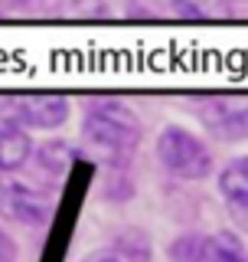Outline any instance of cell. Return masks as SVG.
Instances as JSON below:
<instances>
[{
    "mask_svg": "<svg viewBox=\"0 0 248 262\" xmlns=\"http://www.w3.org/2000/svg\"><path fill=\"white\" fill-rule=\"evenodd\" d=\"M82 138L95 154H102V161L111 170H124L134 158L144 138V125H140L137 112H131L124 102H92L82 118Z\"/></svg>",
    "mask_w": 248,
    "mask_h": 262,
    "instance_id": "cell-1",
    "label": "cell"
},
{
    "mask_svg": "<svg viewBox=\"0 0 248 262\" xmlns=\"http://www.w3.org/2000/svg\"><path fill=\"white\" fill-rule=\"evenodd\" d=\"M157 161L167 174L180 180H206L216 167L209 144L196 131L180 125H167L157 135Z\"/></svg>",
    "mask_w": 248,
    "mask_h": 262,
    "instance_id": "cell-2",
    "label": "cell"
},
{
    "mask_svg": "<svg viewBox=\"0 0 248 262\" xmlns=\"http://www.w3.org/2000/svg\"><path fill=\"white\" fill-rule=\"evenodd\" d=\"M0 115L16 128H62L72 115V102L59 92H16L0 102Z\"/></svg>",
    "mask_w": 248,
    "mask_h": 262,
    "instance_id": "cell-3",
    "label": "cell"
},
{
    "mask_svg": "<svg viewBox=\"0 0 248 262\" xmlns=\"http://www.w3.org/2000/svg\"><path fill=\"white\" fill-rule=\"evenodd\" d=\"M170 262H248L242 236L232 229L219 233H180L167 246Z\"/></svg>",
    "mask_w": 248,
    "mask_h": 262,
    "instance_id": "cell-4",
    "label": "cell"
},
{
    "mask_svg": "<svg viewBox=\"0 0 248 262\" xmlns=\"http://www.w3.org/2000/svg\"><path fill=\"white\" fill-rule=\"evenodd\" d=\"M196 118L216 141L235 144L248 138V95H203L196 102Z\"/></svg>",
    "mask_w": 248,
    "mask_h": 262,
    "instance_id": "cell-5",
    "label": "cell"
},
{
    "mask_svg": "<svg viewBox=\"0 0 248 262\" xmlns=\"http://www.w3.org/2000/svg\"><path fill=\"white\" fill-rule=\"evenodd\" d=\"M0 216L10 220V223L39 229L53 216V200H49L46 190H39L33 184H23L13 174L0 177Z\"/></svg>",
    "mask_w": 248,
    "mask_h": 262,
    "instance_id": "cell-6",
    "label": "cell"
},
{
    "mask_svg": "<svg viewBox=\"0 0 248 262\" xmlns=\"http://www.w3.org/2000/svg\"><path fill=\"white\" fill-rule=\"evenodd\" d=\"M33 151H36V147H33L30 131L0 121V177H10L20 167H27Z\"/></svg>",
    "mask_w": 248,
    "mask_h": 262,
    "instance_id": "cell-7",
    "label": "cell"
},
{
    "mask_svg": "<svg viewBox=\"0 0 248 262\" xmlns=\"http://www.w3.org/2000/svg\"><path fill=\"white\" fill-rule=\"evenodd\" d=\"M219 193L229 207H242L248 203V154L245 158L229 161L219 170Z\"/></svg>",
    "mask_w": 248,
    "mask_h": 262,
    "instance_id": "cell-8",
    "label": "cell"
},
{
    "mask_svg": "<svg viewBox=\"0 0 248 262\" xmlns=\"http://www.w3.org/2000/svg\"><path fill=\"white\" fill-rule=\"evenodd\" d=\"M72 158H76V151H72V144H65V141H46V144H39L36 151H33V161H36L49 177H62L65 170H69Z\"/></svg>",
    "mask_w": 248,
    "mask_h": 262,
    "instance_id": "cell-9",
    "label": "cell"
},
{
    "mask_svg": "<svg viewBox=\"0 0 248 262\" xmlns=\"http://www.w3.org/2000/svg\"><path fill=\"white\" fill-rule=\"evenodd\" d=\"M111 249L121 262H151V239H147V233H140V229L121 233Z\"/></svg>",
    "mask_w": 248,
    "mask_h": 262,
    "instance_id": "cell-10",
    "label": "cell"
},
{
    "mask_svg": "<svg viewBox=\"0 0 248 262\" xmlns=\"http://www.w3.org/2000/svg\"><path fill=\"white\" fill-rule=\"evenodd\" d=\"M0 262H20V249H16V239L0 226Z\"/></svg>",
    "mask_w": 248,
    "mask_h": 262,
    "instance_id": "cell-11",
    "label": "cell"
},
{
    "mask_svg": "<svg viewBox=\"0 0 248 262\" xmlns=\"http://www.w3.org/2000/svg\"><path fill=\"white\" fill-rule=\"evenodd\" d=\"M170 10L177 16H183V20H200V16H206V7H200V4H173Z\"/></svg>",
    "mask_w": 248,
    "mask_h": 262,
    "instance_id": "cell-12",
    "label": "cell"
},
{
    "mask_svg": "<svg viewBox=\"0 0 248 262\" xmlns=\"http://www.w3.org/2000/svg\"><path fill=\"white\" fill-rule=\"evenodd\" d=\"M229 216L235 220V226L242 229V233H248V203H242V207H229Z\"/></svg>",
    "mask_w": 248,
    "mask_h": 262,
    "instance_id": "cell-13",
    "label": "cell"
},
{
    "mask_svg": "<svg viewBox=\"0 0 248 262\" xmlns=\"http://www.w3.org/2000/svg\"><path fill=\"white\" fill-rule=\"evenodd\" d=\"M82 262H121L118 256H114V249L108 246V249H95V252H88Z\"/></svg>",
    "mask_w": 248,
    "mask_h": 262,
    "instance_id": "cell-14",
    "label": "cell"
}]
</instances>
